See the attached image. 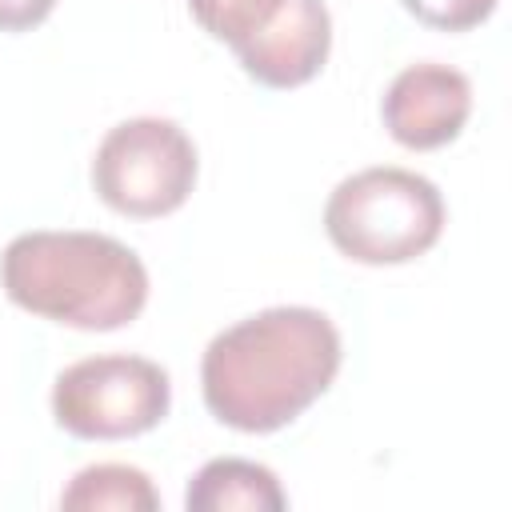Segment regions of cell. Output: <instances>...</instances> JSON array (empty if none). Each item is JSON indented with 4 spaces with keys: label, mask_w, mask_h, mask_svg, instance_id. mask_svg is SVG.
I'll list each match as a JSON object with an SVG mask.
<instances>
[{
    "label": "cell",
    "mask_w": 512,
    "mask_h": 512,
    "mask_svg": "<svg viewBox=\"0 0 512 512\" xmlns=\"http://www.w3.org/2000/svg\"><path fill=\"white\" fill-rule=\"evenodd\" d=\"M340 356V332L320 308H264L204 348V404L236 432H276L332 388Z\"/></svg>",
    "instance_id": "cell-1"
},
{
    "label": "cell",
    "mask_w": 512,
    "mask_h": 512,
    "mask_svg": "<svg viewBox=\"0 0 512 512\" xmlns=\"http://www.w3.org/2000/svg\"><path fill=\"white\" fill-rule=\"evenodd\" d=\"M12 304L80 332L132 324L148 304L144 260L104 232H20L0 256Z\"/></svg>",
    "instance_id": "cell-2"
},
{
    "label": "cell",
    "mask_w": 512,
    "mask_h": 512,
    "mask_svg": "<svg viewBox=\"0 0 512 512\" xmlns=\"http://www.w3.org/2000/svg\"><path fill=\"white\" fill-rule=\"evenodd\" d=\"M328 240L356 264H408L444 232L440 188L408 168H364L344 176L324 204Z\"/></svg>",
    "instance_id": "cell-3"
},
{
    "label": "cell",
    "mask_w": 512,
    "mask_h": 512,
    "mask_svg": "<svg viewBox=\"0 0 512 512\" xmlns=\"http://www.w3.org/2000/svg\"><path fill=\"white\" fill-rule=\"evenodd\" d=\"M196 144L164 116H132L100 140L92 188L120 216L156 220L176 212L196 184Z\"/></svg>",
    "instance_id": "cell-4"
},
{
    "label": "cell",
    "mask_w": 512,
    "mask_h": 512,
    "mask_svg": "<svg viewBox=\"0 0 512 512\" xmlns=\"http://www.w3.org/2000/svg\"><path fill=\"white\" fill-rule=\"evenodd\" d=\"M172 384L156 360L108 352L68 364L52 384V416L80 440H128L168 416Z\"/></svg>",
    "instance_id": "cell-5"
},
{
    "label": "cell",
    "mask_w": 512,
    "mask_h": 512,
    "mask_svg": "<svg viewBox=\"0 0 512 512\" xmlns=\"http://www.w3.org/2000/svg\"><path fill=\"white\" fill-rule=\"evenodd\" d=\"M384 128L396 144L428 152L452 144L472 116V84L460 68L420 60L396 72L380 100Z\"/></svg>",
    "instance_id": "cell-6"
},
{
    "label": "cell",
    "mask_w": 512,
    "mask_h": 512,
    "mask_svg": "<svg viewBox=\"0 0 512 512\" xmlns=\"http://www.w3.org/2000/svg\"><path fill=\"white\" fill-rule=\"evenodd\" d=\"M332 48V16L324 0H284L276 20L248 40L236 60L264 88H300L308 84Z\"/></svg>",
    "instance_id": "cell-7"
},
{
    "label": "cell",
    "mask_w": 512,
    "mask_h": 512,
    "mask_svg": "<svg viewBox=\"0 0 512 512\" xmlns=\"http://www.w3.org/2000/svg\"><path fill=\"white\" fill-rule=\"evenodd\" d=\"M284 504L288 496L276 472L240 456L208 460L184 492L188 512H280Z\"/></svg>",
    "instance_id": "cell-8"
},
{
    "label": "cell",
    "mask_w": 512,
    "mask_h": 512,
    "mask_svg": "<svg viewBox=\"0 0 512 512\" xmlns=\"http://www.w3.org/2000/svg\"><path fill=\"white\" fill-rule=\"evenodd\" d=\"M60 508L72 512H156L160 496L148 472L132 464H92L72 476L60 492Z\"/></svg>",
    "instance_id": "cell-9"
},
{
    "label": "cell",
    "mask_w": 512,
    "mask_h": 512,
    "mask_svg": "<svg viewBox=\"0 0 512 512\" xmlns=\"http://www.w3.org/2000/svg\"><path fill=\"white\" fill-rule=\"evenodd\" d=\"M284 8V0H188L192 20L220 44H228L232 52H240L248 40H256L276 12Z\"/></svg>",
    "instance_id": "cell-10"
},
{
    "label": "cell",
    "mask_w": 512,
    "mask_h": 512,
    "mask_svg": "<svg viewBox=\"0 0 512 512\" xmlns=\"http://www.w3.org/2000/svg\"><path fill=\"white\" fill-rule=\"evenodd\" d=\"M404 8L440 32H468L476 24H484L496 8V0H404Z\"/></svg>",
    "instance_id": "cell-11"
},
{
    "label": "cell",
    "mask_w": 512,
    "mask_h": 512,
    "mask_svg": "<svg viewBox=\"0 0 512 512\" xmlns=\"http://www.w3.org/2000/svg\"><path fill=\"white\" fill-rule=\"evenodd\" d=\"M52 8L56 0H0V32H28L48 20Z\"/></svg>",
    "instance_id": "cell-12"
}]
</instances>
